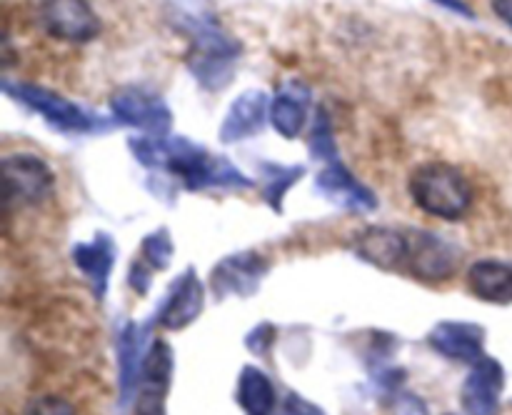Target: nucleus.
Listing matches in <instances>:
<instances>
[{"mask_svg":"<svg viewBox=\"0 0 512 415\" xmlns=\"http://www.w3.org/2000/svg\"><path fill=\"white\" fill-rule=\"evenodd\" d=\"M173 253L175 245L168 228H158L150 235H145L143 245H140L138 265H143L150 273H155V270H168L170 263H173Z\"/></svg>","mask_w":512,"mask_h":415,"instance_id":"5701e85b","label":"nucleus"},{"mask_svg":"<svg viewBox=\"0 0 512 415\" xmlns=\"http://www.w3.org/2000/svg\"><path fill=\"white\" fill-rule=\"evenodd\" d=\"M145 343H148V325L125 323V328L118 335V368H120V395L123 403L130 400L133 390L140 385V373L145 363Z\"/></svg>","mask_w":512,"mask_h":415,"instance_id":"a211bd4d","label":"nucleus"},{"mask_svg":"<svg viewBox=\"0 0 512 415\" xmlns=\"http://www.w3.org/2000/svg\"><path fill=\"white\" fill-rule=\"evenodd\" d=\"M505 388V368L490 355H483L465 378L460 403L465 415H498L500 395Z\"/></svg>","mask_w":512,"mask_h":415,"instance_id":"6e6552de","label":"nucleus"},{"mask_svg":"<svg viewBox=\"0 0 512 415\" xmlns=\"http://www.w3.org/2000/svg\"><path fill=\"white\" fill-rule=\"evenodd\" d=\"M428 343L435 353L445 355L448 360L460 363H478L483 358L485 330L473 323H458V320H443L435 325L428 335Z\"/></svg>","mask_w":512,"mask_h":415,"instance_id":"2eb2a0df","label":"nucleus"},{"mask_svg":"<svg viewBox=\"0 0 512 415\" xmlns=\"http://www.w3.org/2000/svg\"><path fill=\"white\" fill-rule=\"evenodd\" d=\"M173 350L165 340H155L145 355L143 373H140V390H153V393H168L170 378H173Z\"/></svg>","mask_w":512,"mask_h":415,"instance_id":"412c9836","label":"nucleus"},{"mask_svg":"<svg viewBox=\"0 0 512 415\" xmlns=\"http://www.w3.org/2000/svg\"><path fill=\"white\" fill-rule=\"evenodd\" d=\"M355 253L365 260V263L375 265L383 270H400L408 265L410 255V238L400 230L393 228H373L363 230L355 240Z\"/></svg>","mask_w":512,"mask_h":415,"instance_id":"dca6fc26","label":"nucleus"},{"mask_svg":"<svg viewBox=\"0 0 512 415\" xmlns=\"http://www.w3.org/2000/svg\"><path fill=\"white\" fill-rule=\"evenodd\" d=\"M273 340H275V330H273V325H258V328L253 330V333L248 335V348L253 350V353H268V348L270 345H273Z\"/></svg>","mask_w":512,"mask_h":415,"instance_id":"cd10ccee","label":"nucleus"},{"mask_svg":"<svg viewBox=\"0 0 512 415\" xmlns=\"http://www.w3.org/2000/svg\"><path fill=\"white\" fill-rule=\"evenodd\" d=\"M3 90L15 103L25 105L35 115H40L58 133L85 135L103 128V123L90 110H85L83 105L65 98V95L55 93V90L45 88V85L25 83V80H15V83L13 80H3Z\"/></svg>","mask_w":512,"mask_h":415,"instance_id":"20e7f679","label":"nucleus"},{"mask_svg":"<svg viewBox=\"0 0 512 415\" xmlns=\"http://www.w3.org/2000/svg\"><path fill=\"white\" fill-rule=\"evenodd\" d=\"M433 3L443 5V8L450 10V13L460 15V18H475L473 8H470V5L465 3V0H433Z\"/></svg>","mask_w":512,"mask_h":415,"instance_id":"c85d7f7f","label":"nucleus"},{"mask_svg":"<svg viewBox=\"0 0 512 415\" xmlns=\"http://www.w3.org/2000/svg\"><path fill=\"white\" fill-rule=\"evenodd\" d=\"M205 308V288L193 268L185 270L173 288L165 295V303L158 313V323L165 330H183L200 318Z\"/></svg>","mask_w":512,"mask_h":415,"instance_id":"f8f14e48","label":"nucleus"},{"mask_svg":"<svg viewBox=\"0 0 512 415\" xmlns=\"http://www.w3.org/2000/svg\"><path fill=\"white\" fill-rule=\"evenodd\" d=\"M115 255H118V250H115L113 238L105 233H98L93 240L78 243L73 248L75 268L83 273V278L88 280L98 300H103L105 293H108L110 275H113L115 268Z\"/></svg>","mask_w":512,"mask_h":415,"instance_id":"f3484780","label":"nucleus"},{"mask_svg":"<svg viewBox=\"0 0 512 415\" xmlns=\"http://www.w3.org/2000/svg\"><path fill=\"white\" fill-rule=\"evenodd\" d=\"M468 285L480 300L495 305L512 303V263L485 258L470 265Z\"/></svg>","mask_w":512,"mask_h":415,"instance_id":"6ab92c4d","label":"nucleus"},{"mask_svg":"<svg viewBox=\"0 0 512 415\" xmlns=\"http://www.w3.org/2000/svg\"><path fill=\"white\" fill-rule=\"evenodd\" d=\"M315 188L330 200V203L340 205V208L355 210V213H368V210L378 208V198L373 190L360 178H355L340 160L328 163L315 178Z\"/></svg>","mask_w":512,"mask_h":415,"instance_id":"ddd939ff","label":"nucleus"},{"mask_svg":"<svg viewBox=\"0 0 512 415\" xmlns=\"http://www.w3.org/2000/svg\"><path fill=\"white\" fill-rule=\"evenodd\" d=\"M5 195L10 205H40L53 195L55 175L40 155L13 153L3 158Z\"/></svg>","mask_w":512,"mask_h":415,"instance_id":"423d86ee","label":"nucleus"},{"mask_svg":"<svg viewBox=\"0 0 512 415\" xmlns=\"http://www.w3.org/2000/svg\"><path fill=\"white\" fill-rule=\"evenodd\" d=\"M130 150L140 165L175 175L188 190L253 188V180L223 155H213L188 135H135Z\"/></svg>","mask_w":512,"mask_h":415,"instance_id":"f257e3e1","label":"nucleus"},{"mask_svg":"<svg viewBox=\"0 0 512 415\" xmlns=\"http://www.w3.org/2000/svg\"><path fill=\"white\" fill-rule=\"evenodd\" d=\"M278 415H328L320 405L310 403L308 398L298 393H288L280 403V413Z\"/></svg>","mask_w":512,"mask_h":415,"instance_id":"a878e982","label":"nucleus"},{"mask_svg":"<svg viewBox=\"0 0 512 415\" xmlns=\"http://www.w3.org/2000/svg\"><path fill=\"white\" fill-rule=\"evenodd\" d=\"M238 403L248 415H270L278 403L273 380L255 365H245L238 378Z\"/></svg>","mask_w":512,"mask_h":415,"instance_id":"aec40b11","label":"nucleus"},{"mask_svg":"<svg viewBox=\"0 0 512 415\" xmlns=\"http://www.w3.org/2000/svg\"><path fill=\"white\" fill-rule=\"evenodd\" d=\"M40 25L63 43H90L100 35V18L88 0H43Z\"/></svg>","mask_w":512,"mask_h":415,"instance_id":"0eeeda50","label":"nucleus"},{"mask_svg":"<svg viewBox=\"0 0 512 415\" xmlns=\"http://www.w3.org/2000/svg\"><path fill=\"white\" fill-rule=\"evenodd\" d=\"M270 98L265 90L260 88H248L238 95V98L230 103L228 113H225L223 123H220V140L225 145L240 143V140L255 138L258 133H263L265 123L270 120Z\"/></svg>","mask_w":512,"mask_h":415,"instance_id":"1a4fd4ad","label":"nucleus"},{"mask_svg":"<svg viewBox=\"0 0 512 415\" xmlns=\"http://www.w3.org/2000/svg\"><path fill=\"white\" fill-rule=\"evenodd\" d=\"M138 415H165V393H153V390H140V395H138Z\"/></svg>","mask_w":512,"mask_h":415,"instance_id":"bb28decb","label":"nucleus"},{"mask_svg":"<svg viewBox=\"0 0 512 415\" xmlns=\"http://www.w3.org/2000/svg\"><path fill=\"white\" fill-rule=\"evenodd\" d=\"M23 415H78V410L63 395H35L28 400Z\"/></svg>","mask_w":512,"mask_h":415,"instance_id":"393cba45","label":"nucleus"},{"mask_svg":"<svg viewBox=\"0 0 512 415\" xmlns=\"http://www.w3.org/2000/svg\"><path fill=\"white\" fill-rule=\"evenodd\" d=\"M308 148H310V155H313L315 160H325V165L338 160L335 130H333V123H330L328 110L325 108H318V113H315V123H313V130H310Z\"/></svg>","mask_w":512,"mask_h":415,"instance_id":"b1692460","label":"nucleus"},{"mask_svg":"<svg viewBox=\"0 0 512 415\" xmlns=\"http://www.w3.org/2000/svg\"><path fill=\"white\" fill-rule=\"evenodd\" d=\"M110 113L123 125L140 130L143 135H170L173 110L165 98L143 85H123L110 95Z\"/></svg>","mask_w":512,"mask_h":415,"instance_id":"39448f33","label":"nucleus"},{"mask_svg":"<svg viewBox=\"0 0 512 415\" xmlns=\"http://www.w3.org/2000/svg\"><path fill=\"white\" fill-rule=\"evenodd\" d=\"M265 273H268V260L253 250H245V253H235L220 260L210 275V285L218 295L248 298L260 288Z\"/></svg>","mask_w":512,"mask_h":415,"instance_id":"9d476101","label":"nucleus"},{"mask_svg":"<svg viewBox=\"0 0 512 415\" xmlns=\"http://www.w3.org/2000/svg\"><path fill=\"white\" fill-rule=\"evenodd\" d=\"M490 8L508 28H512V0H490Z\"/></svg>","mask_w":512,"mask_h":415,"instance_id":"c756f323","label":"nucleus"},{"mask_svg":"<svg viewBox=\"0 0 512 415\" xmlns=\"http://www.w3.org/2000/svg\"><path fill=\"white\" fill-rule=\"evenodd\" d=\"M170 20L190 38L188 68L208 90H223L233 80L243 45L225 33L208 0H168Z\"/></svg>","mask_w":512,"mask_h":415,"instance_id":"f03ea898","label":"nucleus"},{"mask_svg":"<svg viewBox=\"0 0 512 415\" xmlns=\"http://www.w3.org/2000/svg\"><path fill=\"white\" fill-rule=\"evenodd\" d=\"M460 250L438 233H418L410 240L408 265L423 280H448L458 270Z\"/></svg>","mask_w":512,"mask_h":415,"instance_id":"9b49d317","label":"nucleus"},{"mask_svg":"<svg viewBox=\"0 0 512 415\" xmlns=\"http://www.w3.org/2000/svg\"><path fill=\"white\" fill-rule=\"evenodd\" d=\"M410 198L423 213L440 220H460L475 203V190L468 175L443 160H430L410 175Z\"/></svg>","mask_w":512,"mask_h":415,"instance_id":"7ed1b4c3","label":"nucleus"},{"mask_svg":"<svg viewBox=\"0 0 512 415\" xmlns=\"http://www.w3.org/2000/svg\"><path fill=\"white\" fill-rule=\"evenodd\" d=\"M305 175L303 165H280V163H263L260 165V178H263V195L265 203L273 210H283V198L288 190Z\"/></svg>","mask_w":512,"mask_h":415,"instance_id":"4be33fe9","label":"nucleus"},{"mask_svg":"<svg viewBox=\"0 0 512 415\" xmlns=\"http://www.w3.org/2000/svg\"><path fill=\"white\" fill-rule=\"evenodd\" d=\"M313 90L303 80H285L270 103V123L285 140H295L308 123Z\"/></svg>","mask_w":512,"mask_h":415,"instance_id":"4468645a","label":"nucleus"}]
</instances>
